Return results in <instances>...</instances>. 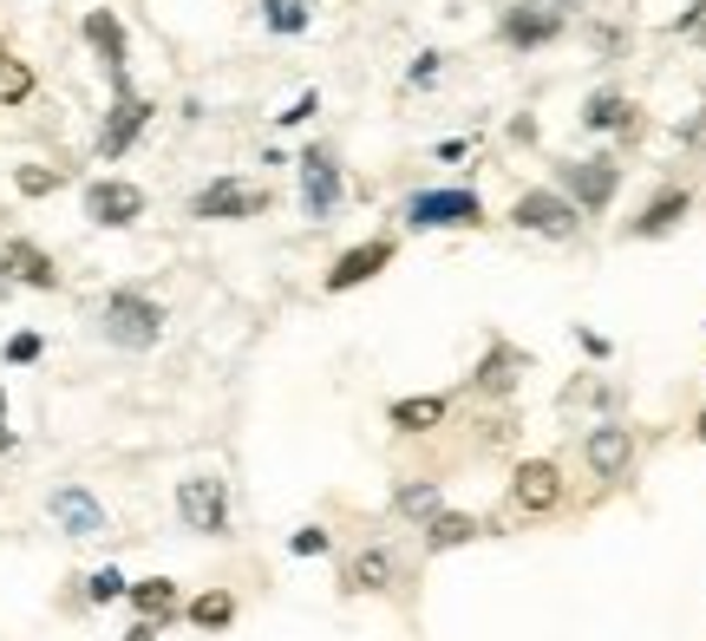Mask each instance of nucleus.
Here are the masks:
<instances>
[{"label":"nucleus","mask_w":706,"mask_h":641,"mask_svg":"<svg viewBox=\"0 0 706 641\" xmlns=\"http://www.w3.org/2000/svg\"><path fill=\"white\" fill-rule=\"evenodd\" d=\"M406 223L413 229H478L485 223V204L471 190H419L406 204Z\"/></svg>","instance_id":"3"},{"label":"nucleus","mask_w":706,"mask_h":641,"mask_svg":"<svg viewBox=\"0 0 706 641\" xmlns=\"http://www.w3.org/2000/svg\"><path fill=\"white\" fill-rule=\"evenodd\" d=\"M393 510H399V517H438V485H406V492H393Z\"/></svg>","instance_id":"24"},{"label":"nucleus","mask_w":706,"mask_h":641,"mask_svg":"<svg viewBox=\"0 0 706 641\" xmlns=\"http://www.w3.org/2000/svg\"><path fill=\"white\" fill-rule=\"evenodd\" d=\"M85 40L98 46V60H105V72H112V85L118 92H132V79H125V27L98 7V13H85Z\"/></svg>","instance_id":"15"},{"label":"nucleus","mask_w":706,"mask_h":641,"mask_svg":"<svg viewBox=\"0 0 706 641\" xmlns=\"http://www.w3.org/2000/svg\"><path fill=\"white\" fill-rule=\"evenodd\" d=\"M105 341L112 348H125V354H144V348H157V334H164V308L138 294V288H118L112 301H105Z\"/></svg>","instance_id":"1"},{"label":"nucleus","mask_w":706,"mask_h":641,"mask_svg":"<svg viewBox=\"0 0 706 641\" xmlns=\"http://www.w3.org/2000/svg\"><path fill=\"white\" fill-rule=\"evenodd\" d=\"M334 204H341V164L314 144V151H301V210L314 216H334Z\"/></svg>","instance_id":"9"},{"label":"nucleus","mask_w":706,"mask_h":641,"mask_svg":"<svg viewBox=\"0 0 706 641\" xmlns=\"http://www.w3.org/2000/svg\"><path fill=\"white\" fill-rule=\"evenodd\" d=\"M582 125H589V132H622V125H635V105H629L622 92H595V99L582 105Z\"/></svg>","instance_id":"20"},{"label":"nucleus","mask_w":706,"mask_h":641,"mask_svg":"<svg viewBox=\"0 0 706 641\" xmlns=\"http://www.w3.org/2000/svg\"><path fill=\"white\" fill-rule=\"evenodd\" d=\"M687 204H694L687 190H661V197H654V204L635 216V223H629V236H667V229L687 216Z\"/></svg>","instance_id":"17"},{"label":"nucleus","mask_w":706,"mask_h":641,"mask_svg":"<svg viewBox=\"0 0 706 641\" xmlns=\"http://www.w3.org/2000/svg\"><path fill=\"white\" fill-rule=\"evenodd\" d=\"M262 210H269V190H256L242 177H216L190 197V216H204V223H236V216H262Z\"/></svg>","instance_id":"4"},{"label":"nucleus","mask_w":706,"mask_h":641,"mask_svg":"<svg viewBox=\"0 0 706 641\" xmlns=\"http://www.w3.org/2000/svg\"><path fill=\"white\" fill-rule=\"evenodd\" d=\"M393 262V242L386 236H373V242H360V249H347L334 269H328V294H347V288H360V282H373L380 269Z\"/></svg>","instance_id":"11"},{"label":"nucleus","mask_w":706,"mask_h":641,"mask_svg":"<svg viewBox=\"0 0 706 641\" xmlns=\"http://www.w3.org/2000/svg\"><path fill=\"white\" fill-rule=\"evenodd\" d=\"M125 589H132V582H125L118 570H98V576H92V589H85V596H92V602H118Z\"/></svg>","instance_id":"27"},{"label":"nucleus","mask_w":706,"mask_h":641,"mask_svg":"<svg viewBox=\"0 0 706 641\" xmlns=\"http://www.w3.org/2000/svg\"><path fill=\"white\" fill-rule=\"evenodd\" d=\"M700 40H706V27H700Z\"/></svg>","instance_id":"36"},{"label":"nucleus","mask_w":706,"mask_h":641,"mask_svg":"<svg viewBox=\"0 0 706 641\" xmlns=\"http://www.w3.org/2000/svg\"><path fill=\"white\" fill-rule=\"evenodd\" d=\"M125 596H132V609H138L144 622H164V616H177V582H170V576H150V582H132Z\"/></svg>","instance_id":"18"},{"label":"nucleus","mask_w":706,"mask_h":641,"mask_svg":"<svg viewBox=\"0 0 706 641\" xmlns=\"http://www.w3.org/2000/svg\"><path fill=\"white\" fill-rule=\"evenodd\" d=\"M321 550H328V537H321V530H301V537H294V557H321Z\"/></svg>","instance_id":"31"},{"label":"nucleus","mask_w":706,"mask_h":641,"mask_svg":"<svg viewBox=\"0 0 706 641\" xmlns=\"http://www.w3.org/2000/svg\"><path fill=\"white\" fill-rule=\"evenodd\" d=\"M582 452H589V472H595V478H622V472L635 465V438H629V426H595Z\"/></svg>","instance_id":"14"},{"label":"nucleus","mask_w":706,"mask_h":641,"mask_svg":"<svg viewBox=\"0 0 706 641\" xmlns=\"http://www.w3.org/2000/svg\"><path fill=\"white\" fill-rule=\"evenodd\" d=\"M0 276H7V282H20V288H46V294L60 288L53 256H46V249H33V242H7V249H0Z\"/></svg>","instance_id":"13"},{"label":"nucleus","mask_w":706,"mask_h":641,"mask_svg":"<svg viewBox=\"0 0 706 641\" xmlns=\"http://www.w3.org/2000/svg\"><path fill=\"white\" fill-rule=\"evenodd\" d=\"M471 537H478V517H465V510L425 517V550H458V544H471Z\"/></svg>","instance_id":"19"},{"label":"nucleus","mask_w":706,"mask_h":641,"mask_svg":"<svg viewBox=\"0 0 706 641\" xmlns=\"http://www.w3.org/2000/svg\"><path fill=\"white\" fill-rule=\"evenodd\" d=\"M681 138H687V144H706V112L694 118V125H687V132H681Z\"/></svg>","instance_id":"33"},{"label":"nucleus","mask_w":706,"mask_h":641,"mask_svg":"<svg viewBox=\"0 0 706 641\" xmlns=\"http://www.w3.org/2000/svg\"><path fill=\"white\" fill-rule=\"evenodd\" d=\"M229 616H236V602H229L222 589H210V596L190 602V622H197V629H229Z\"/></svg>","instance_id":"23"},{"label":"nucleus","mask_w":706,"mask_h":641,"mask_svg":"<svg viewBox=\"0 0 706 641\" xmlns=\"http://www.w3.org/2000/svg\"><path fill=\"white\" fill-rule=\"evenodd\" d=\"M85 216L105 223V229H132L144 216V190L125 177H98V184H85Z\"/></svg>","instance_id":"8"},{"label":"nucleus","mask_w":706,"mask_h":641,"mask_svg":"<svg viewBox=\"0 0 706 641\" xmlns=\"http://www.w3.org/2000/svg\"><path fill=\"white\" fill-rule=\"evenodd\" d=\"M557 33H563V7H550V0H517V7H503V46L530 53V46L557 40Z\"/></svg>","instance_id":"7"},{"label":"nucleus","mask_w":706,"mask_h":641,"mask_svg":"<svg viewBox=\"0 0 706 641\" xmlns=\"http://www.w3.org/2000/svg\"><path fill=\"white\" fill-rule=\"evenodd\" d=\"M53 184H60V170H20V190H27V197H46Z\"/></svg>","instance_id":"29"},{"label":"nucleus","mask_w":706,"mask_h":641,"mask_svg":"<svg viewBox=\"0 0 706 641\" xmlns=\"http://www.w3.org/2000/svg\"><path fill=\"white\" fill-rule=\"evenodd\" d=\"M13 445V426H7V393H0V452Z\"/></svg>","instance_id":"34"},{"label":"nucleus","mask_w":706,"mask_h":641,"mask_svg":"<svg viewBox=\"0 0 706 641\" xmlns=\"http://www.w3.org/2000/svg\"><path fill=\"white\" fill-rule=\"evenodd\" d=\"M40 348H46L40 334H13V341H7V360H13V366H27V360H40Z\"/></svg>","instance_id":"28"},{"label":"nucleus","mask_w":706,"mask_h":641,"mask_svg":"<svg viewBox=\"0 0 706 641\" xmlns=\"http://www.w3.org/2000/svg\"><path fill=\"white\" fill-rule=\"evenodd\" d=\"M262 20H269L276 33H301V27H308V7H301V0H262Z\"/></svg>","instance_id":"26"},{"label":"nucleus","mask_w":706,"mask_h":641,"mask_svg":"<svg viewBox=\"0 0 706 641\" xmlns=\"http://www.w3.org/2000/svg\"><path fill=\"white\" fill-rule=\"evenodd\" d=\"M125 641H157V622H144V616H138V622H132V635H125Z\"/></svg>","instance_id":"32"},{"label":"nucleus","mask_w":706,"mask_h":641,"mask_svg":"<svg viewBox=\"0 0 706 641\" xmlns=\"http://www.w3.org/2000/svg\"><path fill=\"white\" fill-rule=\"evenodd\" d=\"M700 438H706V413H700Z\"/></svg>","instance_id":"35"},{"label":"nucleus","mask_w":706,"mask_h":641,"mask_svg":"<svg viewBox=\"0 0 706 641\" xmlns=\"http://www.w3.org/2000/svg\"><path fill=\"white\" fill-rule=\"evenodd\" d=\"M27 92V72L20 66H0V99H20Z\"/></svg>","instance_id":"30"},{"label":"nucleus","mask_w":706,"mask_h":641,"mask_svg":"<svg viewBox=\"0 0 706 641\" xmlns=\"http://www.w3.org/2000/svg\"><path fill=\"white\" fill-rule=\"evenodd\" d=\"M438 420H445V400H432V393H425V400H399V406H393V426H399V432H432Z\"/></svg>","instance_id":"22"},{"label":"nucleus","mask_w":706,"mask_h":641,"mask_svg":"<svg viewBox=\"0 0 706 641\" xmlns=\"http://www.w3.org/2000/svg\"><path fill=\"white\" fill-rule=\"evenodd\" d=\"M557 177H563V197L575 210H609V197L622 190V164H609V157H575Z\"/></svg>","instance_id":"5"},{"label":"nucleus","mask_w":706,"mask_h":641,"mask_svg":"<svg viewBox=\"0 0 706 641\" xmlns=\"http://www.w3.org/2000/svg\"><path fill=\"white\" fill-rule=\"evenodd\" d=\"M177 517L197 530V537H222L229 530V485L216 472H197L177 485Z\"/></svg>","instance_id":"2"},{"label":"nucleus","mask_w":706,"mask_h":641,"mask_svg":"<svg viewBox=\"0 0 706 641\" xmlns=\"http://www.w3.org/2000/svg\"><path fill=\"white\" fill-rule=\"evenodd\" d=\"M386 582H393V557H386V550H366V557L347 564V589H360V596H373V589H386Z\"/></svg>","instance_id":"21"},{"label":"nucleus","mask_w":706,"mask_h":641,"mask_svg":"<svg viewBox=\"0 0 706 641\" xmlns=\"http://www.w3.org/2000/svg\"><path fill=\"white\" fill-rule=\"evenodd\" d=\"M53 517L66 524V537H98V530H105V510H98V498H92V492H79V485L53 492Z\"/></svg>","instance_id":"16"},{"label":"nucleus","mask_w":706,"mask_h":641,"mask_svg":"<svg viewBox=\"0 0 706 641\" xmlns=\"http://www.w3.org/2000/svg\"><path fill=\"white\" fill-rule=\"evenodd\" d=\"M510 498H517V510H557V498H563V472H557L550 458H530V465H517Z\"/></svg>","instance_id":"12"},{"label":"nucleus","mask_w":706,"mask_h":641,"mask_svg":"<svg viewBox=\"0 0 706 641\" xmlns=\"http://www.w3.org/2000/svg\"><path fill=\"white\" fill-rule=\"evenodd\" d=\"M144 125H150V99L118 92V105H112V118H105V132H98V157H125Z\"/></svg>","instance_id":"10"},{"label":"nucleus","mask_w":706,"mask_h":641,"mask_svg":"<svg viewBox=\"0 0 706 641\" xmlns=\"http://www.w3.org/2000/svg\"><path fill=\"white\" fill-rule=\"evenodd\" d=\"M510 223H517V229H530V236H575L582 210L569 204L563 190H523V197H517V210H510Z\"/></svg>","instance_id":"6"},{"label":"nucleus","mask_w":706,"mask_h":641,"mask_svg":"<svg viewBox=\"0 0 706 641\" xmlns=\"http://www.w3.org/2000/svg\"><path fill=\"white\" fill-rule=\"evenodd\" d=\"M510 366H517V354H510V348H497V354L478 366V386H485V393H510V380H517Z\"/></svg>","instance_id":"25"}]
</instances>
